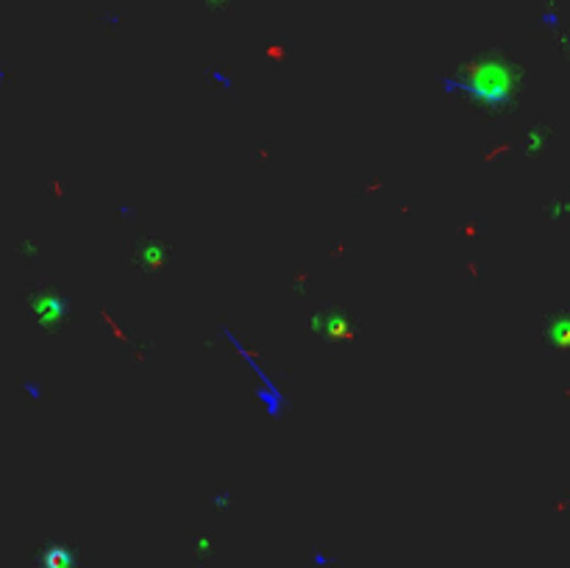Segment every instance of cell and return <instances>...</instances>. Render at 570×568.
Listing matches in <instances>:
<instances>
[{
    "mask_svg": "<svg viewBox=\"0 0 570 568\" xmlns=\"http://www.w3.org/2000/svg\"><path fill=\"white\" fill-rule=\"evenodd\" d=\"M540 334L546 349L570 354V307H551L542 318Z\"/></svg>",
    "mask_w": 570,
    "mask_h": 568,
    "instance_id": "6da1fadb",
    "label": "cell"
}]
</instances>
